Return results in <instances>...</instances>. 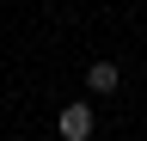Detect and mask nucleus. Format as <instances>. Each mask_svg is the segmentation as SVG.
Here are the masks:
<instances>
[{"mask_svg":"<svg viewBox=\"0 0 147 141\" xmlns=\"http://www.w3.org/2000/svg\"><path fill=\"white\" fill-rule=\"evenodd\" d=\"M55 135L61 141H92V104H61V117H55Z\"/></svg>","mask_w":147,"mask_h":141,"instance_id":"nucleus-1","label":"nucleus"},{"mask_svg":"<svg viewBox=\"0 0 147 141\" xmlns=\"http://www.w3.org/2000/svg\"><path fill=\"white\" fill-rule=\"evenodd\" d=\"M86 92H98V98L104 92H123V67L117 61H92L86 67Z\"/></svg>","mask_w":147,"mask_h":141,"instance_id":"nucleus-2","label":"nucleus"}]
</instances>
